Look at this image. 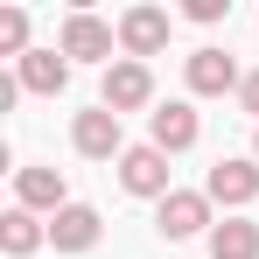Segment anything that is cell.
Segmentation results:
<instances>
[{
	"instance_id": "cell-5",
	"label": "cell",
	"mask_w": 259,
	"mask_h": 259,
	"mask_svg": "<svg viewBox=\"0 0 259 259\" xmlns=\"http://www.w3.org/2000/svg\"><path fill=\"white\" fill-rule=\"evenodd\" d=\"M112 42H119V28H105L98 14H70L63 21V56H84V63H98V56H112Z\"/></svg>"
},
{
	"instance_id": "cell-16",
	"label": "cell",
	"mask_w": 259,
	"mask_h": 259,
	"mask_svg": "<svg viewBox=\"0 0 259 259\" xmlns=\"http://www.w3.org/2000/svg\"><path fill=\"white\" fill-rule=\"evenodd\" d=\"M231 0H189V21H224Z\"/></svg>"
},
{
	"instance_id": "cell-6",
	"label": "cell",
	"mask_w": 259,
	"mask_h": 259,
	"mask_svg": "<svg viewBox=\"0 0 259 259\" xmlns=\"http://www.w3.org/2000/svg\"><path fill=\"white\" fill-rule=\"evenodd\" d=\"M210 224V196H196V189H168L161 196V238H196Z\"/></svg>"
},
{
	"instance_id": "cell-17",
	"label": "cell",
	"mask_w": 259,
	"mask_h": 259,
	"mask_svg": "<svg viewBox=\"0 0 259 259\" xmlns=\"http://www.w3.org/2000/svg\"><path fill=\"white\" fill-rule=\"evenodd\" d=\"M238 98H245V112H259V70L245 77V84H238Z\"/></svg>"
},
{
	"instance_id": "cell-7",
	"label": "cell",
	"mask_w": 259,
	"mask_h": 259,
	"mask_svg": "<svg viewBox=\"0 0 259 259\" xmlns=\"http://www.w3.org/2000/svg\"><path fill=\"white\" fill-rule=\"evenodd\" d=\"M203 196H210V203H231V210L252 203L259 196V161H217L210 182H203Z\"/></svg>"
},
{
	"instance_id": "cell-15",
	"label": "cell",
	"mask_w": 259,
	"mask_h": 259,
	"mask_svg": "<svg viewBox=\"0 0 259 259\" xmlns=\"http://www.w3.org/2000/svg\"><path fill=\"white\" fill-rule=\"evenodd\" d=\"M0 49L7 56H28V14L21 7H0Z\"/></svg>"
},
{
	"instance_id": "cell-10",
	"label": "cell",
	"mask_w": 259,
	"mask_h": 259,
	"mask_svg": "<svg viewBox=\"0 0 259 259\" xmlns=\"http://www.w3.org/2000/svg\"><path fill=\"white\" fill-rule=\"evenodd\" d=\"M49 245H56V252H91V245H98V210H91V203L56 210L49 217Z\"/></svg>"
},
{
	"instance_id": "cell-9",
	"label": "cell",
	"mask_w": 259,
	"mask_h": 259,
	"mask_svg": "<svg viewBox=\"0 0 259 259\" xmlns=\"http://www.w3.org/2000/svg\"><path fill=\"white\" fill-rule=\"evenodd\" d=\"M231 84H245V77H238V63H231L224 49H196V56H189V91H196V98H224Z\"/></svg>"
},
{
	"instance_id": "cell-2",
	"label": "cell",
	"mask_w": 259,
	"mask_h": 259,
	"mask_svg": "<svg viewBox=\"0 0 259 259\" xmlns=\"http://www.w3.org/2000/svg\"><path fill=\"white\" fill-rule=\"evenodd\" d=\"M119 49H126L133 63L154 56V49H168V14L161 7H126L119 14Z\"/></svg>"
},
{
	"instance_id": "cell-4",
	"label": "cell",
	"mask_w": 259,
	"mask_h": 259,
	"mask_svg": "<svg viewBox=\"0 0 259 259\" xmlns=\"http://www.w3.org/2000/svg\"><path fill=\"white\" fill-rule=\"evenodd\" d=\"M70 140H77V154H91V161H112V154H126L119 147V112H77V126H70Z\"/></svg>"
},
{
	"instance_id": "cell-3",
	"label": "cell",
	"mask_w": 259,
	"mask_h": 259,
	"mask_svg": "<svg viewBox=\"0 0 259 259\" xmlns=\"http://www.w3.org/2000/svg\"><path fill=\"white\" fill-rule=\"evenodd\" d=\"M147 98H154V77H147V63L119 56V63L105 70V112H140Z\"/></svg>"
},
{
	"instance_id": "cell-1",
	"label": "cell",
	"mask_w": 259,
	"mask_h": 259,
	"mask_svg": "<svg viewBox=\"0 0 259 259\" xmlns=\"http://www.w3.org/2000/svg\"><path fill=\"white\" fill-rule=\"evenodd\" d=\"M119 182H126L133 196H168V154L147 140V147H126L119 154Z\"/></svg>"
},
{
	"instance_id": "cell-8",
	"label": "cell",
	"mask_w": 259,
	"mask_h": 259,
	"mask_svg": "<svg viewBox=\"0 0 259 259\" xmlns=\"http://www.w3.org/2000/svg\"><path fill=\"white\" fill-rule=\"evenodd\" d=\"M14 77H21V91H42V98H56V91L70 84V56H63V49H28Z\"/></svg>"
},
{
	"instance_id": "cell-13",
	"label": "cell",
	"mask_w": 259,
	"mask_h": 259,
	"mask_svg": "<svg viewBox=\"0 0 259 259\" xmlns=\"http://www.w3.org/2000/svg\"><path fill=\"white\" fill-rule=\"evenodd\" d=\"M210 259H259V224L252 217H224L210 231Z\"/></svg>"
},
{
	"instance_id": "cell-12",
	"label": "cell",
	"mask_w": 259,
	"mask_h": 259,
	"mask_svg": "<svg viewBox=\"0 0 259 259\" xmlns=\"http://www.w3.org/2000/svg\"><path fill=\"white\" fill-rule=\"evenodd\" d=\"M14 196H21V210H70L56 168H21V175H14Z\"/></svg>"
},
{
	"instance_id": "cell-14",
	"label": "cell",
	"mask_w": 259,
	"mask_h": 259,
	"mask_svg": "<svg viewBox=\"0 0 259 259\" xmlns=\"http://www.w3.org/2000/svg\"><path fill=\"white\" fill-rule=\"evenodd\" d=\"M42 238H49V231L35 224V210H7V217H0V245H7L14 259H21V252H35Z\"/></svg>"
},
{
	"instance_id": "cell-11",
	"label": "cell",
	"mask_w": 259,
	"mask_h": 259,
	"mask_svg": "<svg viewBox=\"0 0 259 259\" xmlns=\"http://www.w3.org/2000/svg\"><path fill=\"white\" fill-rule=\"evenodd\" d=\"M154 147H161V154H182V147H196V105L168 98V105L154 112Z\"/></svg>"
}]
</instances>
